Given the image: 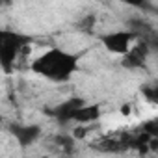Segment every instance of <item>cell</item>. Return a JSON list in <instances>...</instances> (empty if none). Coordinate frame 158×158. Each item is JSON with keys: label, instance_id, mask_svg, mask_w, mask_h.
<instances>
[{"label": "cell", "instance_id": "cell-4", "mask_svg": "<svg viewBox=\"0 0 158 158\" xmlns=\"http://www.w3.org/2000/svg\"><path fill=\"white\" fill-rule=\"evenodd\" d=\"M24 39H21L19 35H10V34H4V39H2V63L6 69H10V65L15 61L17 54L23 50L24 47Z\"/></svg>", "mask_w": 158, "mask_h": 158}, {"label": "cell", "instance_id": "cell-10", "mask_svg": "<svg viewBox=\"0 0 158 158\" xmlns=\"http://www.w3.org/2000/svg\"><path fill=\"white\" fill-rule=\"evenodd\" d=\"M93 24H95V15H88V17L84 19V23H82L80 26H82V28H91Z\"/></svg>", "mask_w": 158, "mask_h": 158}, {"label": "cell", "instance_id": "cell-9", "mask_svg": "<svg viewBox=\"0 0 158 158\" xmlns=\"http://www.w3.org/2000/svg\"><path fill=\"white\" fill-rule=\"evenodd\" d=\"M125 6H130V8H141L145 4V0H121Z\"/></svg>", "mask_w": 158, "mask_h": 158}, {"label": "cell", "instance_id": "cell-5", "mask_svg": "<svg viewBox=\"0 0 158 158\" xmlns=\"http://www.w3.org/2000/svg\"><path fill=\"white\" fill-rule=\"evenodd\" d=\"M11 134L17 139V143L24 147V145H32L41 136V128H39V125H19V123H15V125H11Z\"/></svg>", "mask_w": 158, "mask_h": 158}, {"label": "cell", "instance_id": "cell-11", "mask_svg": "<svg viewBox=\"0 0 158 158\" xmlns=\"http://www.w3.org/2000/svg\"><path fill=\"white\" fill-rule=\"evenodd\" d=\"M156 47H158V39H156Z\"/></svg>", "mask_w": 158, "mask_h": 158}, {"label": "cell", "instance_id": "cell-3", "mask_svg": "<svg viewBox=\"0 0 158 158\" xmlns=\"http://www.w3.org/2000/svg\"><path fill=\"white\" fill-rule=\"evenodd\" d=\"M147 58H149V45L143 41H136L132 45V48L121 56V63L127 69H139L145 65Z\"/></svg>", "mask_w": 158, "mask_h": 158}, {"label": "cell", "instance_id": "cell-2", "mask_svg": "<svg viewBox=\"0 0 158 158\" xmlns=\"http://www.w3.org/2000/svg\"><path fill=\"white\" fill-rule=\"evenodd\" d=\"M136 41H138V35L134 32H130V30H115V32L104 34L102 47L108 52L115 54V56H123L132 48V45Z\"/></svg>", "mask_w": 158, "mask_h": 158}, {"label": "cell", "instance_id": "cell-6", "mask_svg": "<svg viewBox=\"0 0 158 158\" xmlns=\"http://www.w3.org/2000/svg\"><path fill=\"white\" fill-rule=\"evenodd\" d=\"M102 115V110H101V104H82L73 115V121L76 125H91L95 121H99Z\"/></svg>", "mask_w": 158, "mask_h": 158}, {"label": "cell", "instance_id": "cell-7", "mask_svg": "<svg viewBox=\"0 0 158 158\" xmlns=\"http://www.w3.org/2000/svg\"><path fill=\"white\" fill-rule=\"evenodd\" d=\"M84 104L82 99H78V97H73V99H67L65 102H61L60 106L54 108V115L60 119V121H73V115L74 112L78 110Z\"/></svg>", "mask_w": 158, "mask_h": 158}, {"label": "cell", "instance_id": "cell-1", "mask_svg": "<svg viewBox=\"0 0 158 158\" xmlns=\"http://www.w3.org/2000/svg\"><path fill=\"white\" fill-rule=\"evenodd\" d=\"M30 69L50 82H67L78 71V56L52 47L32 60Z\"/></svg>", "mask_w": 158, "mask_h": 158}, {"label": "cell", "instance_id": "cell-8", "mask_svg": "<svg viewBox=\"0 0 158 158\" xmlns=\"http://www.w3.org/2000/svg\"><path fill=\"white\" fill-rule=\"evenodd\" d=\"M141 93H143V97H145L149 102L158 104V84H145V86L141 88Z\"/></svg>", "mask_w": 158, "mask_h": 158}]
</instances>
